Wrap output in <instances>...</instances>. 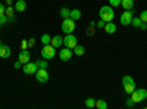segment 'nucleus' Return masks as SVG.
I'll return each instance as SVG.
<instances>
[{
    "label": "nucleus",
    "mask_w": 147,
    "mask_h": 109,
    "mask_svg": "<svg viewBox=\"0 0 147 109\" xmlns=\"http://www.w3.org/2000/svg\"><path fill=\"white\" fill-rule=\"evenodd\" d=\"M99 16H100V19H103V21H106V22L113 21V18H115L113 7H112V6H102L100 10H99Z\"/></svg>",
    "instance_id": "nucleus-1"
},
{
    "label": "nucleus",
    "mask_w": 147,
    "mask_h": 109,
    "mask_svg": "<svg viewBox=\"0 0 147 109\" xmlns=\"http://www.w3.org/2000/svg\"><path fill=\"white\" fill-rule=\"evenodd\" d=\"M122 87H124L125 93H128V94H131L134 90H136V83H134L132 77H129V75L122 77Z\"/></svg>",
    "instance_id": "nucleus-2"
},
{
    "label": "nucleus",
    "mask_w": 147,
    "mask_h": 109,
    "mask_svg": "<svg viewBox=\"0 0 147 109\" xmlns=\"http://www.w3.org/2000/svg\"><path fill=\"white\" fill-rule=\"evenodd\" d=\"M41 56L43 59H47L50 60L56 56V47H53L52 44H44V47L41 49Z\"/></svg>",
    "instance_id": "nucleus-3"
},
{
    "label": "nucleus",
    "mask_w": 147,
    "mask_h": 109,
    "mask_svg": "<svg viewBox=\"0 0 147 109\" xmlns=\"http://www.w3.org/2000/svg\"><path fill=\"white\" fill-rule=\"evenodd\" d=\"M75 21L71 19V18H65L63 22H62V31L65 34H72L74 31H75Z\"/></svg>",
    "instance_id": "nucleus-4"
},
{
    "label": "nucleus",
    "mask_w": 147,
    "mask_h": 109,
    "mask_svg": "<svg viewBox=\"0 0 147 109\" xmlns=\"http://www.w3.org/2000/svg\"><path fill=\"white\" fill-rule=\"evenodd\" d=\"M131 97H132V100L136 103H138V102L147 99V90L146 89H136L131 93Z\"/></svg>",
    "instance_id": "nucleus-5"
},
{
    "label": "nucleus",
    "mask_w": 147,
    "mask_h": 109,
    "mask_svg": "<svg viewBox=\"0 0 147 109\" xmlns=\"http://www.w3.org/2000/svg\"><path fill=\"white\" fill-rule=\"evenodd\" d=\"M35 78L38 83H47L49 81V72L46 68H38L35 72Z\"/></svg>",
    "instance_id": "nucleus-6"
},
{
    "label": "nucleus",
    "mask_w": 147,
    "mask_h": 109,
    "mask_svg": "<svg viewBox=\"0 0 147 109\" xmlns=\"http://www.w3.org/2000/svg\"><path fill=\"white\" fill-rule=\"evenodd\" d=\"M57 55H59V59L62 60V62H68V60H71L74 52H72V49H69V47H63Z\"/></svg>",
    "instance_id": "nucleus-7"
},
{
    "label": "nucleus",
    "mask_w": 147,
    "mask_h": 109,
    "mask_svg": "<svg viewBox=\"0 0 147 109\" xmlns=\"http://www.w3.org/2000/svg\"><path fill=\"white\" fill-rule=\"evenodd\" d=\"M78 43H77V37L74 34H66V37L63 39V46L65 47H69V49L74 50V47H75Z\"/></svg>",
    "instance_id": "nucleus-8"
},
{
    "label": "nucleus",
    "mask_w": 147,
    "mask_h": 109,
    "mask_svg": "<svg viewBox=\"0 0 147 109\" xmlns=\"http://www.w3.org/2000/svg\"><path fill=\"white\" fill-rule=\"evenodd\" d=\"M132 15H134V9L125 10L124 14L121 15V24H122V25H129L131 21H132Z\"/></svg>",
    "instance_id": "nucleus-9"
},
{
    "label": "nucleus",
    "mask_w": 147,
    "mask_h": 109,
    "mask_svg": "<svg viewBox=\"0 0 147 109\" xmlns=\"http://www.w3.org/2000/svg\"><path fill=\"white\" fill-rule=\"evenodd\" d=\"M37 69H38V66H37L35 62H27V64L22 65V71L25 72V74H31V75L34 74V75H35Z\"/></svg>",
    "instance_id": "nucleus-10"
},
{
    "label": "nucleus",
    "mask_w": 147,
    "mask_h": 109,
    "mask_svg": "<svg viewBox=\"0 0 147 109\" xmlns=\"http://www.w3.org/2000/svg\"><path fill=\"white\" fill-rule=\"evenodd\" d=\"M30 59H31V55H30L28 49H27V50H22V52H19L18 60H21L22 64H27V62H30Z\"/></svg>",
    "instance_id": "nucleus-11"
},
{
    "label": "nucleus",
    "mask_w": 147,
    "mask_h": 109,
    "mask_svg": "<svg viewBox=\"0 0 147 109\" xmlns=\"http://www.w3.org/2000/svg\"><path fill=\"white\" fill-rule=\"evenodd\" d=\"M10 47L9 46H6V44H0V58H3V59H6V58H9L10 56Z\"/></svg>",
    "instance_id": "nucleus-12"
},
{
    "label": "nucleus",
    "mask_w": 147,
    "mask_h": 109,
    "mask_svg": "<svg viewBox=\"0 0 147 109\" xmlns=\"http://www.w3.org/2000/svg\"><path fill=\"white\" fill-rule=\"evenodd\" d=\"M50 44L53 46V47H62V44H63V39L60 37V35H55V37H52V41H50Z\"/></svg>",
    "instance_id": "nucleus-13"
},
{
    "label": "nucleus",
    "mask_w": 147,
    "mask_h": 109,
    "mask_svg": "<svg viewBox=\"0 0 147 109\" xmlns=\"http://www.w3.org/2000/svg\"><path fill=\"white\" fill-rule=\"evenodd\" d=\"M105 31L107 34H115L116 32V25L110 21V22H106V25H105Z\"/></svg>",
    "instance_id": "nucleus-14"
},
{
    "label": "nucleus",
    "mask_w": 147,
    "mask_h": 109,
    "mask_svg": "<svg viewBox=\"0 0 147 109\" xmlns=\"http://www.w3.org/2000/svg\"><path fill=\"white\" fill-rule=\"evenodd\" d=\"M13 5H15V10H18V12H24V10L27 9L25 0H18V2H15Z\"/></svg>",
    "instance_id": "nucleus-15"
},
{
    "label": "nucleus",
    "mask_w": 147,
    "mask_h": 109,
    "mask_svg": "<svg viewBox=\"0 0 147 109\" xmlns=\"http://www.w3.org/2000/svg\"><path fill=\"white\" fill-rule=\"evenodd\" d=\"M134 5V0H121V6L124 7L125 10H131Z\"/></svg>",
    "instance_id": "nucleus-16"
},
{
    "label": "nucleus",
    "mask_w": 147,
    "mask_h": 109,
    "mask_svg": "<svg viewBox=\"0 0 147 109\" xmlns=\"http://www.w3.org/2000/svg\"><path fill=\"white\" fill-rule=\"evenodd\" d=\"M69 18H71V19H74V21H78V19L81 18V10H80V9H72V10H71Z\"/></svg>",
    "instance_id": "nucleus-17"
},
{
    "label": "nucleus",
    "mask_w": 147,
    "mask_h": 109,
    "mask_svg": "<svg viewBox=\"0 0 147 109\" xmlns=\"http://www.w3.org/2000/svg\"><path fill=\"white\" fill-rule=\"evenodd\" d=\"M96 108H97V109H107L109 105H107L106 100H103V99H97V100H96Z\"/></svg>",
    "instance_id": "nucleus-18"
},
{
    "label": "nucleus",
    "mask_w": 147,
    "mask_h": 109,
    "mask_svg": "<svg viewBox=\"0 0 147 109\" xmlns=\"http://www.w3.org/2000/svg\"><path fill=\"white\" fill-rule=\"evenodd\" d=\"M5 15L7 16V21H13V19H15V18H13V7L7 6L6 10H5Z\"/></svg>",
    "instance_id": "nucleus-19"
},
{
    "label": "nucleus",
    "mask_w": 147,
    "mask_h": 109,
    "mask_svg": "<svg viewBox=\"0 0 147 109\" xmlns=\"http://www.w3.org/2000/svg\"><path fill=\"white\" fill-rule=\"evenodd\" d=\"M84 52H85L84 46H80V44H77L75 47H74V53H75L77 56H82V55H84Z\"/></svg>",
    "instance_id": "nucleus-20"
},
{
    "label": "nucleus",
    "mask_w": 147,
    "mask_h": 109,
    "mask_svg": "<svg viewBox=\"0 0 147 109\" xmlns=\"http://www.w3.org/2000/svg\"><path fill=\"white\" fill-rule=\"evenodd\" d=\"M131 24H132V27H134V28H138V30H140L141 24H143V21L140 19V16H136V18H132Z\"/></svg>",
    "instance_id": "nucleus-21"
},
{
    "label": "nucleus",
    "mask_w": 147,
    "mask_h": 109,
    "mask_svg": "<svg viewBox=\"0 0 147 109\" xmlns=\"http://www.w3.org/2000/svg\"><path fill=\"white\" fill-rule=\"evenodd\" d=\"M59 14H60V16H62V18L65 19V18H69V15H71V10H69L68 7H62Z\"/></svg>",
    "instance_id": "nucleus-22"
},
{
    "label": "nucleus",
    "mask_w": 147,
    "mask_h": 109,
    "mask_svg": "<svg viewBox=\"0 0 147 109\" xmlns=\"http://www.w3.org/2000/svg\"><path fill=\"white\" fill-rule=\"evenodd\" d=\"M85 106L87 108H96V99H93V97L85 99Z\"/></svg>",
    "instance_id": "nucleus-23"
},
{
    "label": "nucleus",
    "mask_w": 147,
    "mask_h": 109,
    "mask_svg": "<svg viewBox=\"0 0 147 109\" xmlns=\"http://www.w3.org/2000/svg\"><path fill=\"white\" fill-rule=\"evenodd\" d=\"M50 41H52V37L49 34H43L41 35V43L43 44H50Z\"/></svg>",
    "instance_id": "nucleus-24"
},
{
    "label": "nucleus",
    "mask_w": 147,
    "mask_h": 109,
    "mask_svg": "<svg viewBox=\"0 0 147 109\" xmlns=\"http://www.w3.org/2000/svg\"><path fill=\"white\" fill-rule=\"evenodd\" d=\"M37 66L38 68H46L47 69V66H49V64H47V59H41V60H37Z\"/></svg>",
    "instance_id": "nucleus-25"
},
{
    "label": "nucleus",
    "mask_w": 147,
    "mask_h": 109,
    "mask_svg": "<svg viewBox=\"0 0 147 109\" xmlns=\"http://www.w3.org/2000/svg\"><path fill=\"white\" fill-rule=\"evenodd\" d=\"M134 105H136V102L132 100V97H129V99L125 100V106H127V108H132Z\"/></svg>",
    "instance_id": "nucleus-26"
},
{
    "label": "nucleus",
    "mask_w": 147,
    "mask_h": 109,
    "mask_svg": "<svg viewBox=\"0 0 147 109\" xmlns=\"http://www.w3.org/2000/svg\"><path fill=\"white\" fill-rule=\"evenodd\" d=\"M140 19H141L143 22H146V24H147V10H143L141 14H140Z\"/></svg>",
    "instance_id": "nucleus-27"
},
{
    "label": "nucleus",
    "mask_w": 147,
    "mask_h": 109,
    "mask_svg": "<svg viewBox=\"0 0 147 109\" xmlns=\"http://www.w3.org/2000/svg\"><path fill=\"white\" fill-rule=\"evenodd\" d=\"M21 49L22 50H27L28 49V40H22L21 41Z\"/></svg>",
    "instance_id": "nucleus-28"
},
{
    "label": "nucleus",
    "mask_w": 147,
    "mask_h": 109,
    "mask_svg": "<svg viewBox=\"0 0 147 109\" xmlns=\"http://www.w3.org/2000/svg\"><path fill=\"white\" fill-rule=\"evenodd\" d=\"M109 2H110V6H112V7L121 6V0H109Z\"/></svg>",
    "instance_id": "nucleus-29"
},
{
    "label": "nucleus",
    "mask_w": 147,
    "mask_h": 109,
    "mask_svg": "<svg viewBox=\"0 0 147 109\" xmlns=\"http://www.w3.org/2000/svg\"><path fill=\"white\" fill-rule=\"evenodd\" d=\"M105 25H106V21H103V19H100L99 22H97V27L99 28H105Z\"/></svg>",
    "instance_id": "nucleus-30"
},
{
    "label": "nucleus",
    "mask_w": 147,
    "mask_h": 109,
    "mask_svg": "<svg viewBox=\"0 0 147 109\" xmlns=\"http://www.w3.org/2000/svg\"><path fill=\"white\" fill-rule=\"evenodd\" d=\"M22 62H21V60H16V62L13 64V66H15V69H19V68H22Z\"/></svg>",
    "instance_id": "nucleus-31"
},
{
    "label": "nucleus",
    "mask_w": 147,
    "mask_h": 109,
    "mask_svg": "<svg viewBox=\"0 0 147 109\" xmlns=\"http://www.w3.org/2000/svg\"><path fill=\"white\" fill-rule=\"evenodd\" d=\"M5 22H7V16L6 15H2V16H0V25L5 24Z\"/></svg>",
    "instance_id": "nucleus-32"
},
{
    "label": "nucleus",
    "mask_w": 147,
    "mask_h": 109,
    "mask_svg": "<svg viewBox=\"0 0 147 109\" xmlns=\"http://www.w3.org/2000/svg\"><path fill=\"white\" fill-rule=\"evenodd\" d=\"M5 10H6L5 5H3V3H0V16H2V15H5Z\"/></svg>",
    "instance_id": "nucleus-33"
},
{
    "label": "nucleus",
    "mask_w": 147,
    "mask_h": 109,
    "mask_svg": "<svg viewBox=\"0 0 147 109\" xmlns=\"http://www.w3.org/2000/svg\"><path fill=\"white\" fill-rule=\"evenodd\" d=\"M34 44H35V39H30L28 40V47H32Z\"/></svg>",
    "instance_id": "nucleus-34"
},
{
    "label": "nucleus",
    "mask_w": 147,
    "mask_h": 109,
    "mask_svg": "<svg viewBox=\"0 0 147 109\" xmlns=\"http://www.w3.org/2000/svg\"><path fill=\"white\" fill-rule=\"evenodd\" d=\"M140 30H147V24H146V22H143V24H141V27H140Z\"/></svg>",
    "instance_id": "nucleus-35"
},
{
    "label": "nucleus",
    "mask_w": 147,
    "mask_h": 109,
    "mask_svg": "<svg viewBox=\"0 0 147 109\" xmlns=\"http://www.w3.org/2000/svg\"><path fill=\"white\" fill-rule=\"evenodd\" d=\"M93 32H94V28L91 27V28L88 30V32H87V34H88V35H93Z\"/></svg>",
    "instance_id": "nucleus-36"
},
{
    "label": "nucleus",
    "mask_w": 147,
    "mask_h": 109,
    "mask_svg": "<svg viewBox=\"0 0 147 109\" xmlns=\"http://www.w3.org/2000/svg\"><path fill=\"white\" fill-rule=\"evenodd\" d=\"M5 2H6L7 6H12V0H5Z\"/></svg>",
    "instance_id": "nucleus-37"
},
{
    "label": "nucleus",
    "mask_w": 147,
    "mask_h": 109,
    "mask_svg": "<svg viewBox=\"0 0 147 109\" xmlns=\"http://www.w3.org/2000/svg\"><path fill=\"white\" fill-rule=\"evenodd\" d=\"M0 44H2V43H0Z\"/></svg>",
    "instance_id": "nucleus-38"
}]
</instances>
